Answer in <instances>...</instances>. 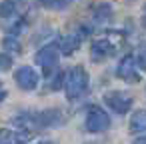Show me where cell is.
<instances>
[{"label":"cell","instance_id":"18","mask_svg":"<svg viewBox=\"0 0 146 144\" xmlns=\"http://www.w3.org/2000/svg\"><path fill=\"white\" fill-rule=\"evenodd\" d=\"M4 98H6V90L2 88V84H0V102H2Z\"/></svg>","mask_w":146,"mask_h":144},{"label":"cell","instance_id":"6","mask_svg":"<svg viewBox=\"0 0 146 144\" xmlns=\"http://www.w3.org/2000/svg\"><path fill=\"white\" fill-rule=\"evenodd\" d=\"M116 74L120 80L124 82H138L140 80V74H138V64H136V58L134 54H126L120 62H118V68H116Z\"/></svg>","mask_w":146,"mask_h":144},{"label":"cell","instance_id":"9","mask_svg":"<svg viewBox=\"0 0 146 144\" xmlns=\"http://www.w3.org/2000/svg\"><path fill=\"white\" fill-rule=\"evenodd\" d=\"M86 32H88V30H86V28H82L80 32L76 30V32L64 34V36L58 40L60 54H72L74 50H78V48H80V44H82V40H84V34H86Z\"/></svg>","mask_w":146,"mask_h":144},{"label":"cell","instance_id":"16","mask_svg":"<svg viewBox=\"0 0 146 144\" xmlns=\"http://www.w3.org/2000/svg\"><path fill=\"white\" fill-rule=\"evenodd\" d=\"M12 66V56L6 52H0V72H6Z\"/></svg>","mask_w":146,"mask_h":144},{"label":"cell","instance_id":"14","mask_svg":"<svg viewBox=\"0 0 146 144\" xmlns=\"http://www.w3.org/2000/svg\"><path fill=\"white\" fill-rule=\"evenodd\" d=\"M2 46H4V52L6 54H18L20 52V40H18V36H12V34H8L4 40H2Z\"/></svg>","mask_w":146,"mask_h":144},{"label":"cell","instance_id":"4","mask_svg":"<svg viewBox=\"0 0 146 144\" xmlns=\"http://www.w3.org/2000/svg\"><path fill=\"white\" fill-rule=\"evenodd\" d=\"M104 104L114 110L116 114H126L132 104H134V98L128 94V92H122V90H110L104 94Z\"/></svg>","mask_w":146,"mask_h":144},{"label":"cell","instance_id":"2","mask_svg":"<svg viewBox=\"0 0 146 144\" xmlns=\"http://www.w3.org/2000/svg\"><path fill=\"white\" fill-rule=\"evenodd\" d=\"M64 92L68 100H78L88 92V72L82 66H72L64 76Z\"/></svg>","mask_w":146,"mask_h":144},{"label":"cell","instance_id":"1","mask_svg":"<svg viewBox=\"0 0 146 144\" xmlns=\"http://www.w3.org/2000/svg\"><path fill=\"white\" fill-rule=\"evenodd\" d=\"M20 128H52L64 122V116L58 110H40V112H22L14 118Z\"/></svg>","mask_w":146,"mask_h":144},{"label":"cell","instance_id":"17","mask_svg":"<svg viewBox=\"0 0 146 144\" xmlns=\"http://www.w3.org/2000/svg\"><path fill=\"white\" fill-rule=\"evenodd\" d=\"M134 58H136V64H138V66H142V68L146 70V42H144V44H140L138 54H136Z\"/></svg>","mask_w":146,"mask_h":144},{"label":"cell","instance_id":"15","mask_svg":"<svg viewBox=\"0 0 146 144\" xmlns=\"http://www.w3.org/2000/svg\"><path fill=\"white\" fill-rule=\"evenodd\" d=\"M40 2L44 4V6H48V8H56V10H60V8H66L72 0H40Z\"/></svg>","mask_w":146,"mask_h":144},{"label":"cell","instance_id":"12","mask_svg":"<svg viewBox=\"0 0 146 144\" xmlns=\"http://www.w3.org/2000/svg\"><path fill=\"white\" fill-rule=\"evenodd\" d=\"M46 76H48V78H46V86H48L50 90H56V88H60V86L64 84V76H66V74L54 68V70L46 72Z\"/></svg>","mask_w":146,"mask_h":144},{"label":"cell","instance_id":"5","mask_svg":"<svg viewBox=\"0 0 146 144\" xmlns=\"http://www.w3.org/2000/svg\"><path fill=\"white\" fill-rule=\"evenodd\" d=\"M58 58H60V48H58V44H44V46L36 52L34 62H36L38 66H42L44 72H50V70H54V68L58 66Z\"/></svg>","mask_w":146,"mask_h":144},{"label":"cell","instance_id":"13","mask_svg":"<svg viewBox=\"0 0 146 144\" xmlns=\"http://www.w3.org/2000/svg\"><path fill=\"white\" fill-rule=\"evenodd\" d=\"M18 12V0H2L0 2V16L2 18H12Z\"/></svg>","mask_w":146,"mask_h":144},{"label":"cell","instance_id":"11","mask_svg":"<svg viewBox=\"0 0 146 144\" xmlns=\"http://www.w3.org/2000/svg\"><path fill=\"white\" fill-rule=\"evenodd\" d=\"M130 132L132 134H146V110H136L130 116Z\"/></svg>","mask_w":146,"mask_h":144},{"label":"cell","instance_id":"19","mask_svg":"<svg viewBox=\"0 0 146 144\" xmlns=\"http://www.w3.org/2000/svg\"><path fill=\"white\" fill-rule=\"evenodd\" d=\"M134 144H146V136H144V134H142V138H138V140H136V142H134Z\"/></svg>","mask_w":146,"mask_h":144},{"label":"cell","instance_id":"20","mask_svg":"<svg viewBox=\"0 0 146 144\" xmlns=\"http://www.w3.org/2000/svg\"><path fill=\"white\" fill-rule=\"evenodd\" d=\"M142 26L146 28V6H144V14H142Z\"/></svg>","mask_w":146,"mask_h":144},{"label":"cell","instance_id":"10","mask_svg":"<svg viewBox=\"0 0 146 144\" xmlns=\"http://www.w3.org/2000/svg\"><path fill=\"white\" fill-rule=\"evenodd\" d=\"M112 18V6L108 2H98L92 6V22L94 24H104Z\"/></svg>","mask_w":146,"mask_h":144},{"label":"cell","instance_id":"3","mask_svg":"<svg viewBox=\"0 0 146 144\" xmlns=\"http://www.w3.org/2000/svg\"><path fill=\"white\" fill-rule=\"evenodd\" d=\"M84 126L88 132L100 134L110 128V114L106 110H102L100 106H90L86 112V118H84Z\"/></svg>","mask_w":146,"mask_h":144},{"label":"cell","instance_id":"7","mask_svg":"<svg viewBox=\"0 0 146 144\" xmlns=\"http://www.w3.org/2000/svg\"><path fill=\"white\" fill-rule=\"evenodd\" d=\"M114 54H116V46H114V42H110L106 38H98L90 46V58H92V62H98L100 64V62L112 58Z\"/></svg>","mask_w":146,"mask_h":144},{"label":"cell","instance_id":"21","mask_svg":"<svg viewBox=\"0 0 146 144\" xmlns=\"http://www.w3.org/2000/svg\"><path fill=\"white\" fill-rule=\"evenodd\" d=\"M42 144H44V142H42Z\"/></svg>","mask_w":146,"mask_h":144},{"label":"cell","instance_id":"8","mask_svg":"<svg viewBox=\"0 0 146 144\" xmlns=\"http://www.w3.org/2000/svg\"><path fill=\"white\" fill-rule=\"evenodd\" d=\"M38 72L34 70V68H30V66H20L16 72H14V82L18 84V88H22V90H26V92H30V90H34L36 86H38Z\"/></svg>","mask_w":146,"mask_h":144}]
</instances>
